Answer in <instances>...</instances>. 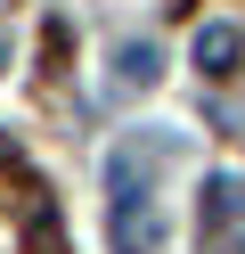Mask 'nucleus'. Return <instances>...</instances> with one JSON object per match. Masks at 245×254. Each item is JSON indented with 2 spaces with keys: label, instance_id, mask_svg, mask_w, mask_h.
Instances as JSON below:
<instances>
[{
  "label": "nucleus",
  "instance_id": "1",
  "mask_svg": "<svg viewBox=\"0 0 245 254\" xmlns=\"http://www.w3.org/2000/svg\"><path fill=\"white\" fill-rule=\"evenodd\" d=\"M196 58H204V74H229V58H237V25H212V33L196 41Z\"/></svg>",
  "mask_w": 245,
  "mask_h": 254
},
{
  "label": "nucleus",
  "instance_id": "2",
  "mask_svg": "<svg viewBox=\"0 0 245 254\" xmlns=\"http://www.w3.org/2000/svg\"><path fill=\"white\" fill-rule=\"evenodd\" d=\"M123 82H155V50H147V41L123 50Z\"/></svg>",
  "mask_w": 245,
  "mask_h": 254
}]
</instances>
